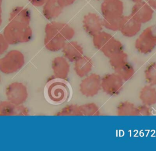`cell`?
<instances>
[{
    "label": "cell",
    "mask_w": 156,
    "mask_h": 151,
    "mask_svg": "<svg viewBox=\"0 0 156 151\" xmlns=\"http://www.w3.org/2000/svg\"><path fill=\"white\" fill-rule=\"evenodd\" d=\"M138 116H149L152 114V110L151 106L144 104L136 106Z\"/></svg>",
    "instance_id": "cell-30"
},
{
    "label": "cell",
    "mask_w": 156,
    "mask_h": 151,
    "mask_svg": "<svg viewBox=\"0 0 156 151\" xmlns=\"http://www.w3.org/2000/svg\"><path fill=\"white\" fill-rule=\"evenodd\" d=\"M146 2L154 10L156 9V0H146Z\"/></svg>",
    "instance_id": "cell-34"
},
{
    "label": "cell",
    "mask_w": 156,
    "mask_h": 151,
    "mask_svg": "<svg viewBox=\"0 0 156 151\" xmlns=\"http://www.w3.org/2000/svg\"><path fill=\"white\" fill-rule=\"evenodd\" d=\"M2 34L10 45L27 43L33 37V31L30 24L16 21H9Z\"/></svg>",
    "instance_id": "cell-1"
},
{
    "label": "cell",
    "mask_w": 156,
    "mask_h": 151,
    "mask_svg": "<svg viewBox=\"0 0 156 151\" xmlns=\"http://www.w3.org/2000/svg\"><path fill=\"white\" fill-rule=\"evenodd\" d=\"M127 62L128 55L124 51L118 53L109 58V64L114 71Z\"/></svg>",
    "instance_id": "cell-28"
},
{
    "label": "cell",
    "mask_w": 156,
    "mask_h": 151,
    "mask_svg": "<svg viewBox=\"0 0 156 151\" xmlns=\"http://www.w3.org/2000/svg\"><path fill=\"white\" fill-rule=\"evenodd\" d=\"M141 24L136 21L130 15L127 16L122 15L119 31L124 37L131 38L139 33L141 29Z\"/></svg>",
    "instance_id": "cell-14"
},
{
    "label": "cell",
    "mask_w": 156,
    "mask_h": 151,
    "mask_svg": "<svg viewBox=\"0 0 156 151\" xmlns=\"http://www.w3.org/2000/svg\"><path fill=\"white\" fill-rule=\"evenodd\" d=\"M7 100L15 105H23L27 100L29 92L26 84L20 81H13L9 84L5 90Z\"/></svg>",
    "instance_id": "cell-5"
},
{
    "label": "cell",
    "mask_w": 156,
    "mask_h": 151,
    "mask_svg": "<svg viewBox=\"0 0 156 151\" xmlns=\"http://www.w3.org/2000/svg\"><path fill=\"white\" fill-rule=\"evenodd\" d=\"M51 68L55 78L66 80L70 72L69 62L63 56H56L52 60Z\"/></svg>",
    "instance_id": "cell-13"
},
{
    "label": "cell",
    "mask_w": 156,
    "mask_h": 151,
    "mask_svg": "<svg viewBox=\"0 0 156 151\" xmlns=\"http://www.w3.org/2000/svg\"><path fill=\"white\" fill-rule=\"evenodd\" d=\"M2 23V15H1V14H0V26H1Z\"/></svg>",
    "instance_id": "cell-36"
},
{
    "label": "cell",
    "mask_w": 156,
    "mask_h": 151,
    "mask_svg": "<svg viewBox=\"0 0 156 151\" xmlns=\"http://www.w3.org/2000/svg\"><path fill=\"white\" fill-rule=\"evenodd\" d=\"M93 66V62L90 57L83 55L74 62V70L76 75L83 78L90 73Z\"/></svg>",
    "instance_id": "cell-18"
},
{
    "label": "cell",
    "mask_w": 156,
    "mask_h": 151,
    "mask_svg": "<svg viewBox=\"0 0 156 151\" xmlns=\"http://www.w3.org/2000/svg\"><path fill=\"white\" fill-rule=\"evenodd\" d=\"M29 2L35 7H42L48 0H29Z\"/></svg>",
    "instance_id": "cell-32"
},
{
    "label": "cell",
    "mask_w": 156,
    "mask_h": 151,
    "mask_svg": "<svg viewBox=\"0 0 156 151\" xmlns=\"http://www.w3.org/2000/svg\"><path fill=\"white\" fill-rule=\"evenodd\" d=\"M30 110L23 105H15L8 100L0 101V116H27Z\"/></svg>",
    "instance_id": "cell-11"
},
{
    "label": "cell",
    "mask_w": 156,
    "mask_h": 151,
    "mask_svg": "<svg viewBox=\"0 0 156 151\" xmlns=\"http://www.w3.org/2000/svg\"><path fill=\"white\" fill-rule=\"evenodd\" d=\"M82 116H98L101 114L100 108L94 103H87L79 105Z\"/></svg>",
    "instance_id": "cell-24"
},
{
    "label": "cell",
    "mask_w": 156,
    "mask_h": 151,
    "mask_svg": "<svg viewBox=\"0 0 156 151\" xmlns=\"http://www.w3.org/2000/svg\"><path fill=\"white\" fill-rule=\"evenodd\" d=\"M124 82L115 72L107 73L101 77V89L110 96H116L121 92Z\"/></svg>",
    "instance_id": "cell-6"
},
{
    "label": "cell",
    "mask_w": 156,
    "mask_h": 151,
    "mask_svg": "<svg viewBox=\"0 0 156 151\" xmlns=\"http://www.w3.org/2000/svg\"><path fill=\"white\" fill-rule=\"evenodd\" d=\"M114 37L105 31H101L92 37V42L95 48L101 51L104 46Z\"/></svg>",
    "instance_id": "cell-23"
},
{
    "label": "cell",
    "mask_w": 156,
    "mask_h": 151,
    "mask_svg": "<svg viewBox=\"0 0 156 151\" xmlns=\"http://www.w3.org/2000/svg\"><path fill=\"white\" fill-rule=\"evenodd\" d=\"M97 1H101V0H97Z\"/></svg>",
    "instance_id": "cell-39"
},
{
    "label": "cell",
    "mask_w": 156,
    "mask_h": 151,
    "mask_svg": "<svg viewBox=\"0 0 156 151\" xmlns=\"http://www.w3.org/2000/svg\"><path fill=\"white\" fill-rule=\"evenodd\" d=\"M60 1L63 7L65 8L72 5L76 1V0H60Z\"/></svg>",
    "instance_id": "cell-33"
},
{
    "label": "cell",
    "mask_w": 156,
    "mask_h": 151,
    "mask_svg": "<svg viewBox=\"0 0 156 151\" xmlns=\"http://www.w3.org/2000/svg\"><path fill=\"white\" fill-rule=\"evenodd\" d=\"M122 43L115 37L112 38L101 50L103 54L107 58H110L116 54L124 51Z\"/></svg>",
    "instance_id": "cell-21"
},
{
    "label": "cell",
    "mask_w": 156,
    "mask_h": 151,
    "mask_svg": "<svg viewBox=\"0 0 156 151\" xmlns=\"http://www.w3.org/2000/svg\"><path fill=\"white\" fill-rule=\"evenodd\" d=\"M82 26L86 33L93 37L102 31V19L97 13L90 12L84 15Z\"/></svg>",
    "instance_id": "cell-12"
},
{
    "label": "cell",
    "mask_w": 156,
    "mask_h": 151,
    "mask_svg": "<svg viewBox=\"0 0 156 151\" xmlns=\"http://www.w3.org/2000/svg\"><path fill=\"white\" fill-rule=\"evenodd\" d=\"M30 11L29 9L23 6H16L13 7L9 13V21H16L30 24Z\"/></svg>",
    "instance_id": "cell-19"
},
{
    "label": "cell",
    "mask_w": 156,
    "mask_h": 151,
    "mask_svg": "<svg viewBox=\"0 0 156 151\" xmlns=\"http://www.w3.org/2000/svg\"><path fill=\"white\" fill-rule=\"evenodd\" d=\"M115 72L117 73L124 81H127L134 76L135 70L133 66L127 62L115 70Z\"/></svg>",
    "instance_id": "cell-25"
},
{
    "label": "cell",
    "mask_w": 156,
    "mask_h": 151,
    "mask_svg": "<svg viewBox=\"0 0 156 151\" xmlns=\"http://www.w3.org/2000/svg\"><path fill=\"white\" fill-rule=\"evenodd\" d=\"M101 90V76L96 73H90L83 78L79 84L80 94L86 97H93Z\"/></svg>",
    "instance_id": "cell-7"
},
{
    "label": "cell",
    "mask_w": 156,
    "mask_h": 151,
    "mask_svg": "<svg viewBox=\"0 0 156 151\" xmlns=\"http://www.w3.org/2000/svg\"><path fill=\"white\" fill-rule=\"evenodd\" d=\"M47 95L54 103L64 101L68 96L69 89L63 80L56 79L52 75L48 80Z\"/></svg>",
    "instance_id": "cell-4"
},
{
    "label": "cell",
    "mask_w": 156,
    "mask_h": 151,
    "mask_svg": "<svg viewBox=\"0 0 156 151\" xmlns=\"http://www.w3.org/2000/svg\"><path fill=\"white\" fill-rule=\"evenodd\" d=\"M26 62L25 56L18 50H10L0 57V72L11 75L20 70Z\"/></svg>",
    "instance_id": "cell-2"
},
{
    "label": "cell",
    "mask_w": 156,
    "mask_h": 151,
    "mask_svg": "<svg viewBox=\"0 0 156 151\" xmlns=\"http://www.w3.org/2000/svg\"><path fill=\"white\" fill-rule=\"evenodd\" d=\"M144 76L147 84L156 86V62H152L146 66Z\"/></svg>",
    "instance_id": "cell-27"
},
{
    "label": "cell",
    "mask_w": 156,
    "mask_h": 151,
    "mask_svg": "<svg viewBox=\"0 0 156 151\" xmlns=\"http://www.w3.org/2000/svg\"><path fill=\"white\" fill-rule=\"evenodd\" d=\"M9 45L3 34L0 33V57L7 51Z\"/></svg>",
    "instance_id": "cell-31"
},
{
    "label": "cell",
    "mask_w": 156,
    "mask_h": 151,
    "mask_svg": "<svg viewBox=\"0 0 156 151\" xmlns=\"http://www.w3.org/2000/svg\"><path fill=\"white\" fill-rule=\"evenodd\" d=\"M1 75H0V82H1Z\"/></svg>",
    "instance_id": "cell-38"
},
{
    "label": "cell",
    "mask_w": 156,
    "mask_h": 151,
    "mask_svg": "<svg viewBox=\"0 0 156 151\" xmlns=\"http://www.w3.org/2000/svg\"><path fill=\"white\" fill-rule=\"evenodd\" d=\"M136 21L141 24L150 21L154 15V9L145 1L135 2L130 14Z\"/></svg>",
    "instance_id": "cell-9"
},
{
    "label": "cell",
    "mask_w": 156,
    "mask_h": 151,
    "mask_svg": "<svg viewBox=\"0 0 156 151\" xmlns=\"http://www.w3.org/2000/svg\"><path fill=\"white\" fill-rule=\"evenodd\" d=\"M55 116H82L79 105L69 104L54 114Z\"/></svg>",
    "instance_id": "cell-26"
},
{
    "label": "cell",
    "mask_w": 156,
    "mask_h": 151,
    "mask_svg": "<svg viewBox=\"0 0 156 151\" xmlns=\"http://www.w3.org/2000/svg\"><path fill=\"white\" fill-rule=\"evenodd\" d=\"M63 56L69 62H74L83 55V48L76 41H68L61 50Z\"/></svg>",
    "instance_id": "cell-15"
},
{
    "label": "cell",
    "mask_w": 156,
    "mask_h": 151,
    "mask_svg": "<svg viewBox=\"0 0 156 151\" xmlns=\"http://www.w3.org/2000/svg\"><path fill=\"white\" fill-rule=\"evenodd\" d=\"M122 17H118V18H108V19L102 18L103 27H104L108 30L112 31H119Z\"/></svg>",
    "instance_id": "cell-29"
},
{
    "label": "cell",
    "mask_w": 156,
    "mask_h": 151,
    "mask_svg": "<svg viewBox=\"0 0 156 151\" xmlns=\"http://www.w3.org/2000/svg\"><path fill=\"white\" fill-rule=\"evenodd\" d=\"M101 12L105 19L122 17L124 3L121 0H103L101 5Z\"/></svg>",
    "instance_id": "cell-10"
},
{
    "label": "cell",
    "mask_w": 156,
    "mask_h": 151,
    "mask_svg": "<svg viewBox=\"0 0 156 151\" xmlns=\"http://www.w3.org/2000/svg\"><path fill=\"white\" fill-rule=\"evenodd\" d=\"M44 32L54 33L62 37L66 42L71 40L75 35V31L68 24L56 21H51L44 26Z\"/></svg>",
    "instance_id": "cell-8"
},
{
    "label": "cell",
    "mask_w": 156,
    "mask_h": 151,
    "mask_svg": "<svg viewBox=\"0 0 156 151\" xmlns=\"http://www.w3.org/2000/svg\"><path fill=\"white\" fill-rule=\"evenodd\" d=\"M132 1H133V2H139V1H141L143 0H131Z\"/></svg>",
    "instance_id": "cell-37"
},
{
    "label": "cell",
    "mask_w": 156,
    "mask_h": 151,
    "mask_svg": "<svg viewBox=\"0 0 156 151\" xmlns=\"http://www.w3.org/2000/svg\"><path fill=\"white\" fill-rule=\"evenodd\" d=\"M116 114L119 116H138L136 106L129 101H122L118 103L116 109Z\"/></svg>",
    "instance_id": "cell-22"
},
{
    "label": "cell",
    "mask_w": 156,
    "mask_h": 151,
    "mask_svg": "<svg viewBox=\"0 0 156 151\" xmlns=\"http://www.w3.org/2000/svg\"><path fill=\"white\" fill-rule=\"evenodd\" d=\"M2 0H0V14L2 13Z\"/></svg>",
    "instance_id": "cell-35"
},
{
    "label": "cell",
    "mask_w": 156,
    "mask_h": 151,
    "mask_svg": "<svg viewBox=\"0 0 156 151\" xmlns=\"http://www.w3.org/2000/svg\"><path fill=\"white\" fill-rule=\"evenodd\" d=\"M66 41L59 35L44 32L43 44L44 48L51 52H58L61 51L65 45Z\"/></svg>",
    "instance_id": "cell-16"
},
{
    "label": "cell",
    "mask_w": 156,
    "mask_h": 151,
    "mask_svg": "<svg viewBox=\"0 0 156 151\" xmlns=\"http://www.w3.org/2000/svg\"><path fill=\"white\" fill-rule=\"evenodd\" d=\"M139 99L143 104L151 106L156 104V88L147 84L143 86L139 92Z\"/></svg>",
    "instance_id": "cell-20"
},
{
    "label": "cell",
    "mask_w": 156,
    "mask_h": 151,
    "mask_svg": "<svg viewBox=\"0 0 156 151\" xmlns=\"http://www.w3.org/2000/svg\"><path fill=\"white\" fill-rule=\"evenodd\" d=\"M42 7V13L48 20H53L57 18L64 9L60 0H48Z\"/></svg>",
    "instance_id": "cell-17"
},
{
    "label": "cell",
    "mask_w": 156,
    "mask_h": 151,
    "mask_svg": "<svg viewBox=\"0 0 156 151\" xmlns=\"http://www.w3.org/2000/svg\"><path fill=\"white\" fill-rule=\"evenodd\" d=\"M135 48L141 54H147L156 48V34L152 26L145 28L136 38Z\"/></svg>",
    "instance_id": "cell-3"
}]
</instances>
